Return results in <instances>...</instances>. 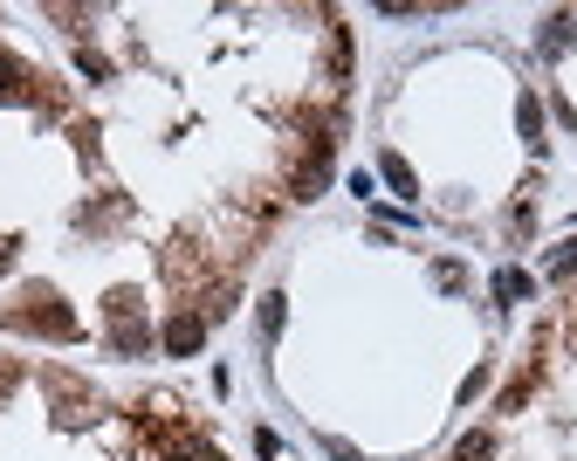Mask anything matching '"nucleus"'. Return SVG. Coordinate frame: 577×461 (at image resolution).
Listing matches in <instances>:
<instances>
[{"label":"nucleus","mask_w":577,"mask_h":461,"mask_svg":"<svg viewBox=\"0 0 577 461\" xmlns=\"http://www.w3.org/2000/svg\"><path fill=\"white\" fill-rule=\"evenodd\" d=\"M495 454V441H488V434H467V441H461V454L454 461H488Z\"/></svg>","instance_id":"obj_4"},{"label":"nucleus","mask_w":577,"mask_h":461,"mask_svg":"<svg viewBox=\"0 0 577 461\" xmlns=\"http://www.w3.org/2000/svg\"><path fill=\"white\" fill-rule=\"evenodd\" d=\"M29 83H35V76L21 69V63L8 56V48H0V97H29Z\"/></svg>","instance_id":"obj_3"},{"label":"nucleus","mask_w":577,"mask_h":461,"mask_svg":"<svg viewBox=\"0 0 577 461\" xmlns=\"http://www.w3.org/2000/svg\"><path fill=\"white\" fill-rule=\"evenodd\" d=\"M8 324L14 330H48V338H76V317L56 296H29V311H8Z\"/></svg>","instance_id":"obj_1"},{"label":"nucleus","mask_w":577,"mask_h":461,"mask_svg":"<svg viewBox=\"0 0 577 461\" xmlns=\"http://www.w3.org/2000/svg\"><path fill=\"white\" fill-rule=\"evenodd\" d=\"M261 330H269V338L282 330V296H261Z\"/></svg>","instance_id":"obj_7"},{"label":"nucleus","mask_w":577,"mask_h":461,"mask_svg":"<svg viewBox=\"0 0 577 461\" xmlns=\"http://www.w3.org/2000/svg\"><path fill=\"white\" fill-rule=\"evenodd\" d=\"M8 262H14V248H8V241H0V269H8Z\"/></svg>","instance_id":"obj_9"},{"label":"nucleus","mask_w":577,"mask_h":461,"mask_svg":"<svg viewBox=\"0 0 577 461\" xmlns=\"http://www.w3.org/2000/svg\"><path fill=\"white\" fill-rule=\"evenodd\" d=\"M385 179H392L399 193H412V166H406V159H392V151H385Z\"/></svg>","instance_id":"obj_6"},{"label":"nucleus","mask_w":577,"mask_h":461,"mask_svg":"<svg viewBox=\"0 0 577 461\" xmlns=\"http://www.w3.org/2000/svg\"><path fill=\"white\" fill-rule=\"evenodd\" d=\"M570 269H577V241H564L557 255H550V276H570Z\"/></svg>","instance_id":"obj_8"},{"label":"nucleus","mask_w":577,"mask_h":461,"mask_svg":"<svg viewBox=\"0 0 577 461\" xmlns=\"http://www.w3.org/2000/svg\"><path fill=\"white\" fill-rule=\"evenodd\" d=\"M495 290H502V296H530V276H522V269H502V276H495Z\"/></svg>","instance_id":"obj_5"},{"label":"nucleus","mask_w":577,"mask_h":461,"mask_svg":"<svg viewBox=\"0 0 577 461\" xmlns=\"http://www.w3.org/2000/svg\"><path fill=\"white\" fill-rule=\"evenodd\" d=\"M200 338H206V317H193V311L166 324V351H172V358H186V351H200Z\"/></svg>","instance_id":"obj_2"}]
</instances>
